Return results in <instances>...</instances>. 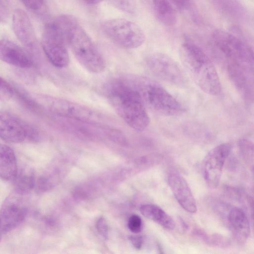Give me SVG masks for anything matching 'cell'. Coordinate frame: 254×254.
<instances>
[{
    "instance_id": "6da1fadb",
    "label": "cell",
    "mask_w": 254,
    "mask_h": 254,
    "mask_svg": "<svg viewBox=\"0 0 254 254\" xmlns=\"http://www.w3.org/2000/svg\"><path fill=\"white\" fill-rule=\"evenodd\" d=\"M107 97L120 117L131 128L142 131L149 124V118L138 92L129 80L118 79L107 87Z\"/></svg>"
},
{
    "instance_id": "7a4b0ae2",
    "label": "cell",
    "mask_w": 254,
    "mask_h": 254,
    "mask_svg": "<svg viewBox=\"0 0 254 254\" xmlns=\"http://www.w3.org/2000/svg\"><path fill=\"white\" fill-rule=\"evenodd\" d=\"M61 27L66 43L75 58L88 71L95 73L105 68L103 57L78 20L69 14H61L55 19Z\"/></svg>"
},
{
    "instance_id": "3957f363",
    "label": "cell",
    "mask_w": 254,
    "mask_h": 254,
    "mask_svg": "<svg viewBox=\"0 0 254 254\" xmlns=\"http://www.w3.org/2000/svg\"><path fill=\"white\" fill-rule=\"evenodd\" d=\"M181 58L185 67L202 91L214 96L220 94L221 84L215 67L199 46L186 41L181 47Z\"/></svg>"
},
{
    "instance_id": "277c9868",
    "label": "cell",
    "mask_w": 254,
    "mask_h": 254,
    "mask_svg": "<svg viewBox=\"0 0 254 254\" xmlns=\"http://www.w3.org/2000/svg\"><path fill=\"white\" fill-rule=\"evenodd\" d=\"M130 81L144 104H146L155 112L168 116H177L184 112L182 105L156 82L143 77Z\"/></svg>"
},
{
    "instance_id": "5b68a950",
    "label": "cell",
    "mask_w": 254,
    "mask_h": 254,
    "mask_svg": "<svg viewBox=\"0 0 254 254\" xmlns=\"http://www.w3.org/2000/svg\"><path fill=\"white\" fill-rule=\"evenodd\" d=\"M212 37L215 47L225 59L226 65L239 66L253 71V50L245 42L221 29L214 31Z\"/></svg>"
},
{
    "instance_id": "8992f818",
    "label": "cell",
    "mask_w": 254,
    "mask_h": 254,
    "mask_svg": "<svg viewBox=\"0 0 254 254\" xmlns=\"http://www.w3.org/2000/svg\"><path fill=\"white\" fill-rule=\"evenodd\" d=\"M104 34L118 46L127 49L141 46L145 35L141 27L129 20L117 18L104 21L101 24Z\"/></svg>"
},
{
    "instance_id": "52a82bcc",
    "label": "cell",
    "mask_w": 254,
    "mask_h": 254,
    "mask_svg": "<svg viewBox=\"0 0 254 254\" xmlns=\"http://www.w3.org/2000/svg\"><path fill=\"white\" fill-rule=\"evenodd\" d=\"M66 43L63 32L56 20L45 25L42 35V47L49 61L57 67H65L69 63Z\"/></svg>"
},
{
    "instance_id": "ba28073f",
    "label": "cell",
    "mask_w": 254,
    "mask_h": 254,
    "mask_svg": "<svg viewBox=\"0 0 254 254\" xmlns=\"http://www.w3.org/2000/svg\"><path fill=\"white\" fill-rule=\"evenodd\" d=\"M48 101L54 113L68 120L93 125H101L107 121L98 111L74 102L58 98L49 99Z\"/></svg>"
},
{
    "instance_id": "9c48e42d",
    "label": "cell",
    "mask_w": 254,
    "mask_h": 254,
    "mask_svg": "<svg viewBox=\"0 0 254 254\" xmlns=\"http://www.w3.org/2000/svg\"><path fill=\"white\" fill-rule=\"evenodd\" d=\"M150 71L157 77L178 86L185 85L186 76L178 63L169 55L162 53H155L146 60Z\"/></svg>"
},
{
    "instance_id": "30bf717a",
    "label": "cell",
    "mask_w": 254,
    "mask_h": 254,
    "mask_svg": "<svg viewBox=\"0 0 254 254\" xmlns=\"http://www.w3.org/2000/svg\"><path fill=\"white\" fill-rule=\"evenodd\" d=\"M39 132L22 121L3 111L0 110V138L10 143H20L26 139H39Z\"/></svg>"
},
{
    "instance_id": "8fae6325",
    "label": "cell",
    "mask_w": 254,
    "mask_h": 254,
    "mask_svg": "<svg viewBox=\"0 0 254 254\" xmlns=\"http://www.w3.org/2000/svg\"><path fill=\"white\" fill-rule=\"evenodd\" d=\"M232 148L229 143H221L210 150L204 157L202 171L204 179L209 187L214 188L218 185L225 162Z\"/></svg>"
},
{
    "instance_id": "7c38bea8",
    "label": "cell",
    "mask_w": 254,
    "mask_h": 254,
    "mask_svg": "<svg viewBox=\"0 0 254 254\" xmlns=\"http://www.w3.org/2000/svg\"><path fill=\"white\" fill-rule=\"evenodd\" d=\"M12 28L16 37L30 52L38 51L35 32L27 14L21 9H16L12 14Z\"/></svg>"
},
{
    "instance_id": "4fadbf2b",
    "label": "cell",
    "mask_w": 254,
    "mask_h": 254,
    "mask_svg": "<svg viewBox=\"0 0 254 254\" xmlns=\"http://www.w3.org/2000/svg\"><path fill=\"white\" fill-rule=\"evenodd\" d=\"M27 213V208L18 199H7L0 210V234L2 236L18 226Z\"/></svg>"
},
{
    "instance_id": "5bb4252c",
    "label": "cell",
    "mask_w": 254,
    "mask_h": 254,
    "mask_svg": "<svg viewBox=\"0 0 254 254\" xmlns=\"http://www.w3.org/2000/svg\"><path fill=\"white\" fill-rule=\"evenodd\" d=\"M168 184L176 199L186 211L194 213L197 206L194 197L186 180L176 173H170L167 179Z\"/></svg>"
},
{
    "instance_id": "9a60e30c",
    "label": "cell",
    "mask_w": 254,
    "mask_h": 254,
    "mask_svg": "<svg viewBox=\"0 0 254 254\" xmlns=\"http://www.w3.org/2000/svg\"><path fill=\"white\" fill-rule=\"evenodd\" d=\"M0 60L17 67L28 68L33 61L30 56L22 48L7 40H0Z\"/></svg>"
},
{
    "instance_id": "2e32d148",
    "label": "cell",
    "mask_w": 254,
    "mask_h": 254,
    "mask_svg": "<svg viewBox=\"0 0 254 254\" xmlns=\"http://www.w3.org/2000/svg\"><path fill=\"white\" fill-rule=\"evenodd\" d=\"M228 222L236 240L241 243L245 242L250 235L251 228L244 211L238 207L232 208L228 215Z\"/></svg>"
},
{
    "instance_id": "e0dca14e",
    "label": "cell",
    "mask_w": 254,
    "mask_h": 254,
    "mask_svg": "<svg viewBox=\"0 0 254 254\" xmlns=\"http://www.w3.org/2000/svg\"><path fill=\"white\" fill-rule=\"evenodd\" d=\"M153 8L156 18L162 24L168 26L176 24L179 10L174 0H153Z\"/></svg>"
},
{
    "instance_id": "ac0fdd59",
    "label": "cell",
    "mask_w": 254,
    "mask_h": 254,
    "mask_svg": "<svg viewBox=\"0 0 254 254\" xmlns=\"http://www.w3.org/2000/svg\"><path fill=\"white\" fill-rule=\"evenodd\" d=\"M17 172L14 151L9 146L0 144V178L5 181L13 180Z\"/></svg>"
},
{
    "instance_id": "d6986e66",
    "label": "cell",
    "mask_w": 254,
    "mask_h": 254,
    "mask_svg": "<svg viewBox=\"0 0 254 254\" xmlns=\"http://www.w3.org/2000/svg\"><path fill=\"white\" fill-rule=\"evenodd\" d=\"M141 214L161 227L167 230H173L175 223L173 219L161 207L155 204L142 205L140 208Z\"/></svg>"
},
{
    "instance_id": "ffe728a7",
    "label": "cell",
    "mask_w": 254,
    "mask_h": 254,
    "mask_svg": "<svg viewBox=\"0 0 254 254\" xmlns=\"http://www.w3.org/2000/svg\"><path fill=\"white\" fill-rule=\"evenodd\" d=\"M15 192L19 194H26L34 188L36 180L33 171L28 168L21 169L13 179Z\"/></svg>"
},
{
    "instance_id": "44dd1931",
    "label": "cell",
    "mask_w": 254,
    "mask_h": 254,
    "mask_svg": "<svg viewBox=\"0 0 254 254\" xmlns=\"http://www.w3.org/2000/svg\"><path fill=\"white\" fill-rule=\"evenodd\" d=\"M118 9L128 14H133L136 11V0H109Z\"/></svg>"
},
{
    "instance_id": "7402d4cb",
    "label": "cell",
    "mask_w": 254,
    "mask_h": 254,
    "mask_svg": "<svg viewBox=\"0 0 254 254\" xmlns=\"http://www.w3.org/2000/svg\"><path fill=\"white\" fill-rule=\"evenodd\" d=\"M239 147L244 159L249 163H253V144L246 139H242L239 141Z\"/></svg>"
},
{
    "instance_id": "603a6c76",
    "label": "cell",
    "mask_w": 254,
    "mask_h": 254,
    "mask_svg": "<svg viewBox=\"0 0 254 254\" xmlns=\"http://www.w3.org/2000/svg\"><path fill=\"white\" fill-rule=\"evenodd\" d=\"M14 90L11 85L0 77V100L8 101L13 95Z\"/></svg>"
},
{
    "instance_id": "cb8c5ba5",
    "label": "cell",
    "mask_w": 254,
    "mask_h": 254,
    "mask_svg": "<svg viewBox=\"0 0 254 254\" xmlns=\"http://www.w3.org/2000/svg\"><path fill=\"white\" fill-rule=\"evenodd\" d=\"M11 3L10 0H0V22L5 23L11 14Z\"/></svg>"
},
{
    "instance_id": "d4e9b609",
    "label": "cell",
    "mask_w": 254,
    "mask_h": 254,
    "mask_svg": "<svg viewBox=\"0 0 254 254\" xmlns=\"http://www.w3.org/2000/svg\"><path fill=\"white\" fill-rule=\"evenodd\" d=\"M128 229L132 233L138 234L141 232L142 229V220L141 218L137 215H133L129 218L128 221Z\"/></svg>"
},
{
    "instance_id": "484cf974",
    "label": "cell",
    "mask_w": 254,
    "mask_h": 254,
    "mask_svg": "<svg viewBox=\"0 0 254 254\" xmlns=\"http://www.w3.org/2000/svg\"><path fill=\"white\" fill-rule=\"evenodd\" d=\"M218 247H227L229 245V241L227 238L222 235L214 234L209 236L208 244Z\"/></svg>"
},
{
    "instance_id": "4316f807",
    "label": "cell",
    "mask_w": 254,
    "mask_h": 254,
    "mask_svg": "<svg viewBox=\"0 0 254 254\" xmlns=\"http://www.w3.org/2000/svg\"><path fill=\"white\" fill-rule=\"evenodd\" d=\"M96 227L98 231L102 236L107 239L108 238V227L106 220L100 217L97 221Z\"/></svg>"
},
{
    "instance_id": "83f0119b",
    "label": "cell",
    "mask_w": 254,
    "mask_h": 254,
    "mask_svg": "<svg viewBox=\"0 0 254 254\" xmlns=\"http://www.w3.org/2000/svg\"><path fill=\"white\" fill-rule=\"evenodd\" d=\"M27 8L33 10L40 9L43 4V0H20Z\"/></svg>"
},
{
    "instance_id": "f1b7e54d",
    "label": "cell",
    "mask_w": 254,
    "mask_h": 254,
    "mask_svg": "<svg viewBox=\"0 0 254 254\" xmlns=\"http://www.w3.org/2000/svg\"><path fill=\"white\" fill-rule=\"evenodd\" d=\"M129 240L134 248L140 249L143 243V238L141 235H132L129 237Z\"/></svg>"
},
{
    "instance_id": "f546056e",
    "label": "cell",
    "mask_w": 254,
    "mask_h": 254,
    "mask_svg": "<svg viewBox=\"0 0 254 254\" xmlns=\"http://www.w3.org/2000/svg\"><path fill=\"white\" fill-rule=\"evenodd\" d=\"M180 10L186 9L190 5V0H174Z\"/></svg>"
},
{
    "instance_id": "4dcf8cb0",
    "label": "cell",
    "mask_w": 254,
    "mask_h": 254,
    "mask_svg": "<svg viewBox=\"0 0 254 254\" xmlns=\"http://www.w3.org/2000/svg\"><path fill=\"white\" fill-rule=\"evenodd\" d=\"M85 2L89 4H97L100 3L103 0H83Z\"/></svg>"
}]
</instances>
